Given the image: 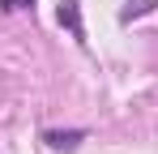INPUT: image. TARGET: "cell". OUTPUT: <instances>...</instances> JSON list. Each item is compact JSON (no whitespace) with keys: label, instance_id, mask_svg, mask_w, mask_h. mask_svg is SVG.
I'll use <instances>...</instances> for the list:
<instances>
[{"label":"cell","instance_id":"6da1fadb","mask_svg":"<svg viewBox=\"0 0 158 154\" xmlns=\"http://www.w3.org/2000/svg\"><path fill=\"white\" fill-rule=\"evenodd\" d=\"M56 17H60V26H64L77 43H85V26H81V4L77 0H60V13H56Z\"/></svg>","mask_w":158,"mask_h":154},{"label":"cell","instance_id":"7a4b0ae2","mask_svg":"<svg viewBox=\"0 0 158 154\" xmlns=\"http://www.w3.org/2000/svg\"><path fill=\"white\" fill-rule=\"evenodd\" d=\"M81 141H85V133H81V128H69V133L52 128V133H47V146H52V150H77Z\"/></svg>","mask_w":158,"mask_h":154},{"label":"cell","instance_id":"3957f363","mask_svg":"<svg viewBox=\"0 0 158 154\" xmlns=\"http://www.w3.org/2000/svg\"><path fill=\"white\" fill-rule=\"evenodd\" d=\"M150 9H158V0H128V4L120 9V22H132V17L150 13Z\"/></svg>","mask_w":158,"mask_h":154},{"label":"cell","instance_id":"277c9868","mask_svg":"<svg viewBox=\"0 0 158 154\" xmlns=\"http://www.w3.org/2000/svg\"><path fill=\"white\" fill-rule=\"evenodd\" d=\"M4 13H17V9H34V0H0Z\"/></svg>","mask_w":158,"mask_h":154}]
</instances>
